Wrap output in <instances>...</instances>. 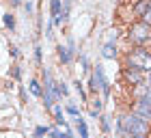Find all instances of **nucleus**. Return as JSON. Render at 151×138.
<instances>
[{
    "mask_svg": "<svg viewBox=\"0 0 151 138\" xmlns=\"http://www.w3.org/2000/svg\"><path fill=\"white\" fill-rule=\"evenodd\" d=\"M119 129L125 132L129 138H145L149 134V123L138 114H127L119 123Z\"/></svg>",
    "mask_w": 151,
    "mask_h": 138,
    "instance_id": "obj_1",
    "label": "nucleus"
},
{
    "mask_svg": "<svg viewBox=\"0 0 151 138\" xmlns=\"http://www.w3.org/2000/svg\"><path fill=\"white\" fill-rule=\"evenodd\" d=\"M127 65L132 69H138L140 73H151V54L142 47H138L127 56Z\"/></svg>",
    "mask_w": 151,
    "mask_h": 138,
    "instance_id": "obj_2",
    "label": "nucleus"
},
{
    "mask_svg": "<svg viewBox=\"0 0 151 138\" xmlns=\"http://www.w3.org/2000/svg\"><path fill=\"white\" fill-rule=\"evenodd\" d=\"M129 41L132 43H145V41H149L151 39V26H147L145 22H136V24H132V28H129Z\"/></svg>",
    "mask_w": 151,
    "mask_h": 138,
    "instance_id": "obj_3",
    "label": "nucleus"
},
{
    "mask_svg": "<svg viewBox=\"0 0 151 138\" xmlns=\"http://www.w3.org/2000/svg\"><path fill=\"white\" fill-rule=\"evenodd\" d=\"M134 114L142 116L145 121H151V88H147V91L138 97L136 108H134Z\"/></svg>",
    "mask_w": 151,
    "mask_h": 138,
    "instance_id": "obj_4",
    "label": "nucleus"
},
{
    "mask_svg": "<svg viewBox=\"0 0 151 138\" xmlns=\"http://www.w3.org/2000/svg\"><path fill=\"white\" fill-rule=\"evenodd\" d=\"M125 78L132 82V84H136V86H140V84H142V73L138 71V69H132V67L125 69Z\"/></svg>",
    "mask_w": 151,
    "mask_h": 138,
    "instance_id": "obj_5",
    "label": "nucleus"
},
{
    "mask_svg": "<svg viewBox=\"0 0 151 138\" xmlns=\"http://www.w3.org/2000/svg\"><path fill=\"white\" fill-rule=\"evenodd\" d=\"M50 6H52V24H63V19H60V0H50Z\"/></svg>",
    "mask_w": 151,
    "mask_h": 138,
    "instance_id": "obj_6",
    "label": "nucleus"
},
{
    "mask_svg": "<svg viewBox=\"0 0 151 138\" xmlns=\"http://www.w3.org/2000/svg\"><path fill=\"white\" fill-rule=\"evenodd\" d=\"M101 54H104V58H114V56H116V45H114V41H108V43L101 47Z\"/></svg>",
    "mask_w": 151,
    "mask_h": 138,
    "instance_id": "obj_7",
    "label": "nucleus"
},
{
    "mask_svg": "<svg viewBox=\"0 0 151 138\" xmlns=\"http://www.w3.org/2000/svg\"><path fill=\"white\" fill-rule=\"evenodd\" d=\"M71 50H69V47H65V45H58V58L60 60H63V63L67 65V63H69V60H71Z\"/></svg>",
    "mask_w": 151,
    "mask_h": 138,
    "instance_id": "obj_8",
    "label": "nucleus"
},
{
    "mask_svg": "<svg viewBox=\"0 0 151 138\" xmlns=\"http://www.w3.org/2000/svg\"><path fill=\"white\" fill-rule=\"evenodd\" d=\"M78 129H80V138H88V127H86V123L82 121V116H78Z\"/></svg>",
    "mask_w": 151,
    "mask_h": 138,
    "instance_id": "obj_9",
    "label": "nucleus"
},
{
    "mask_svg": "<svg viewBox=\"0 0 151 138\" xmlns=\"http://www.w3.org/2000/svg\"><path fill=\"white\" fill-rule=\"evenodd\" d=\"M30 93H32V95H37V97H41V95H43V91H41V84H39L37 80H32V82H30Z\"/></svg>",
    "mask_w": 151,
    "mask_h": 138,
    "instance_id": "obj_10",
    "label": "nucleus"
},
{
    "mask_svg": "<svg viewBox=\"0 0 151 138\" xmlns=\"http://www.w3.org/2000/svg\"><path fill=\"white\" fill-rule=\"evenodd\" d=\"M149 6H151V2H149V0H142V2H140L138 6H136V11H138L140 15H142V13H145V11L149 9Z\"/></svg>",
    "mask_w": 151,
    "mask_h": 138,
    "instance_id": "obj_11",
    "label": "nucleus"
},
{
    "mask_svg": "<svg viewBox=\"0 0 151 138\" xmlns=\"http://www.w3.org/2000/svg\"><path fill=\"white\" fill-rule=\"evenodd\" d=\"M2 116H11V119H15V112H13L11 108H0V119Z\"/></svg>",
    "mask_w": 151,
    "mask_h": 138,
    "instance_id": "obj_12",
    "label": "nucleus"
},
{
    "mask_svg": "<svg viewBox=\"0 0 151 138\" xmlns=\"http://www.w3.org/2000/svg\"><path fill=\"white\" fill-rule=\"evenodd\" d=\"M142 22H145L147 26H151V6H149L145 13H142Z\"/></svg>",
    "mask_w": 151,
    "mask_h": 138,
    "instance_id": "obj_13",
    "label": "nucleus"
},
{
    "mask_svg": "<svg viewBox=\"0 0 151 138\" xmlns=\"http://www.w3.org/2000/svg\"><path fill=\"white\" fill-rule=\"evenodd\" d=\"M4 26H6V28H11V30H13V26H15V19H13L11 15H4Z\"/></svg>",
    "mask_w": 151,
    "mask_h": 138,
    "instance_id": "obj_14",
    "label": "nucleus"
},
{
    "mask_svg": "<svg viewBox=\"0 0 151 138\" xmlns=\"http://www.w3.org/2000/svg\"><path fill=\"white\" fill-rule=\"evenodd\" d=\"M47 132H50V127H37V129H35V138L43 136V134H47Z\"/></svg>",
    "mask_w": 151,
    "mask_h": 138,
    "instance_id": "obj_15",
    "label": "nucleus"
},
{
    "mask_svg": "<svg viewBox=\"0 0 151 138\" xmlns=\"http://www.w3.org/2000/svg\"><path fill=\"white\" fill-rule=\"evenodd\" d=\"M67 112H69V114H73V116H80V110H78V106H67Z\"/></svg>",
    "mask_w": 151,
    "mask_h": 138,
    "instance_id": "obj_16",
    "label": "nucleus"
},
{
    "mask_svg": "<svg viewBox=\"0 0 151 138\" xmlns=\"http://www.w3.org/2000/svg\"><path fill=\"white\" fill-rule=\"evenodd\" d=\"M76 91L80 93V97H82V99H86V93H84V88H82V84H80V82H76Z\"/></svg>",
    "mask_w": 151,
    "mask_h": 138,
    "instance_id": "obj_17",
    "label": "nucleus"
},
{
    "mask_svg": "<svg viewBox=\"0 0 151 138\" xmlns=\"http://www.w3.org/2000/svg\"><path fill=\"white\" fill-rule=\"evenodd\" d=\"M101 127H104L106 132H110V123H108V119H104V121H101Z\"/></svg>",
    "mask_w": 151,
    "mask_h": 138,
    "instance_id": "obj_18",
    "label": "nucleus"
},
{
    "mask_svg": "<svg viewBox=\"0 0 151 138\" xmlns=\"http://www.w3.org/2000/svg\"><path fill=\"white\" fill-rule=\"evenodd\" d=\"M149 84H151V73H149Z\"/></svg>",
    "mask_w": 151,
    "mask_h": 138,
    "instance_id": "obj_19",
    "label": "nucleus"
}]
</instances>
